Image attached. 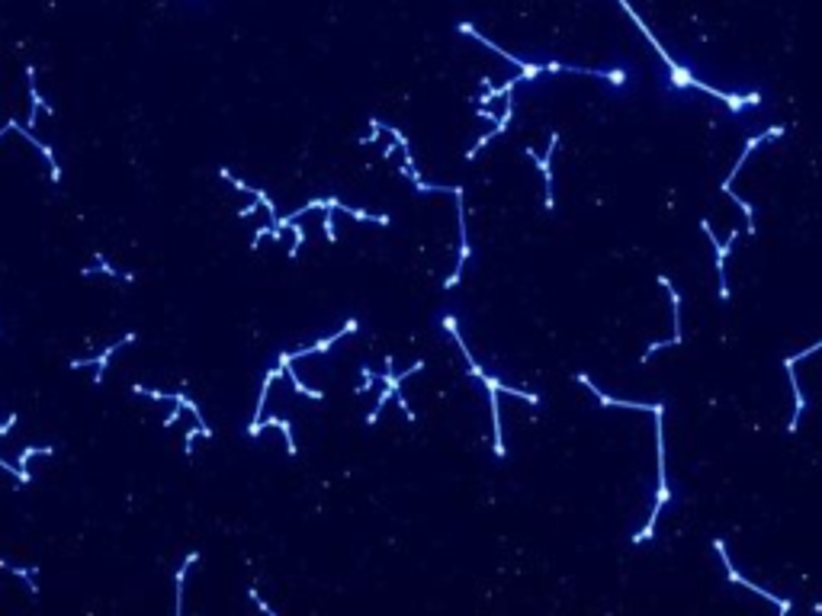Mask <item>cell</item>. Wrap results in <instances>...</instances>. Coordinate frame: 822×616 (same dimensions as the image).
<instances>
[{"instance_id":"cell-1","label":"cell","mask_w":822,"mask_h":616,"mask_svg":"<svg viewBox=\"0 0 822 616\" xmlns=\"http://www.w3.org/2000/svg\"><path fill=\"white\" fill-rule=\"evenodd\" d=\"M392 363H396V360H392V356H386V372H382V376H380V382H386V392H382V395H380V402H376V408H373L370 414H366V424H376V420H380V414H382V408H386V404H389V398H398V408L405 411V418H408V420H414V411H411V404L405 402V395H402V382L408 379V376H414V372H421V369H424V360H418V363L411 366V369L398 372V376H396V369H392Z\"/></svg>"},{"instance_id":"cell-2","label":"cell","mask_w":822,"mask_h":616,"mask_svg":"<svg viewBox=\"0 0 822 616\" xmlns=\"http://www.w3.org/2000/svg\"><path fill=\"white\" fill-rule=\"evenodd\" d=\"M270 427H277L280 434H283L286 440V453L289 456H296L299 453V446H296V434H293V424L286 418H267V420H254L251 427H247V437H261V430H270Z\"/></svg>"},{"instance_id":"cell-3","label":"cell","mask_w":822,"mask_h":616,"mask_svg":"<svg viewBox=\"0 0 822 616\" xmlns=\"http://www.w3.org/2000/svg\"><path fill=\"white\" fill-rule=\"evenodd\" d=\"M13 132H20L26 142H32L36 148L42 151V158L48 161V170H52V183H62V167H58V158H55V151H52V145L42 142V138H36V135H32V129L29 126H20L16 119H13Z\"/></svg>"},{"instance_id":"cell-4","label":"cell","mask_w":822,"mask_h":616,"mask_svg":"<svg viewBox=\"0 0 822 616\" xmlns=\"http://www.w3.org/2000/svg\"><path fill=\"white\" fill-rule=\"evenodd\" d=\"M356 328H360V321H356V318H350V321L344 324L340 331L328 334V337H324V340H315L312 347H302V350H296V353H293V360H302V356H312V353H328V350H331V347H334V344H338L340 337H347V334H354Z\"/></svg>"},{"instance_id":"cell-5","label":"cell","mask_w":822,"mask_h":616,"mask_svg":"<svg viewBox=\"0 0 822 616\" xmlns=\"http://www.w3.org/2000/svg\"><path fill=\"white\" fill-rule=\"evenodd\" d=\"M280 366L286 369V376H289V382H293V388L299 392V395H305V398H312V402H324V392L322 388H308L305 382L296 376V369H293V353L286 350V353H280Z\"/></svg>"},{"instance_id":"cell-6","label":"cell","mask_w":822,"mask_h":616,"mask_svg":"<svg viewBox=\"0 0 822 616\" xmlns=\"http://www.w3.org/2000/svg\"><path fill=\"white\" fill-rule=\"evenodd\" d=\"M132 340H135V334L129 331V334H122V337H119L116 344H110V347L103 350L100 356H94V366H96V372H94V386H100V382H103V376H106V366H110V356L116 353L119 347H126V344H132Z\"/></svg>"},{"instance_id":"cell-7","label":"cell","mask_w":822,"mask_h":616,"mask_svg":"<svg viewBox=\"0 0 822 616\" xmlns=\"http://www.w3.org/2000/svg\"><path fill=\"white\" fill-rule=\"evenodd\" d=\"M94 257H96V263H94V267H84V270H80V277H96V273H103V277H110V279L135 283L132 273H119L116 267H110V263H106V257H103V254H94Z\"/></svg>"},{"instance_id":"cell-8","label":"cell","mask_w":822,"mask_h":616,"mask_svg":"<svg viewBox=\"0 0 822 616\" xmlns=\"http://www.w3.org/2000/svg\"><path fill=\"white\" fill-rule=\"evenodd\" d=\"M26 78H29V96H32V112H29V122H26V126L32 129V126H36V119H39V110L52 116V106H48V103L42 100L39 87H36V68H32V64H29V68H26Z\"/></svg>"},{"instance_id":"cell-9","label":"cell","mask_w":822,"mask_h":616,"mask_svg":"<svg viewBox=\"0 0 822 616\" xmlns=\"http://www.w3.org/2000/svg\"><path fill=\"white\" fill-rule=\"evenodd\" d=\"M338 212H344V215H350V219H356V221H373V225H392V219L389 215H376V212H366V209H356V205H347V203H340L338 199V205H334Z\"/></svg>"},{"instance_id":"cell-10","label":"cell","mask_w":822,"mask_h":616,"mask_svg":"<svg viewBox=\"0 0 822 616\" xmlns=\"http://www.w3.org/2000/svg\"><path fill=\"white\" fill-rule=\"evenodd\" d=\"M0 569H3V571H13L16 578H23L26 585H29V594H32V597L39 594V585L32 581V578L39 575V565H29V569H20V565H10V562H3V559H0Z\"/></svg>"},{"instance_id":"cell-11","label":"cell","mask_w":822,"mask_h":616,"mask_svg":"<svg viewBox=\"0 0 822 616\" xmlns=\"http://www.w3.org/2000/svg\"><path fill=\"white\" fill-rule=\"evenodd\" d=\"M199 562V552H190L187 559H183V565H180V571H177V613L183 610V581H187V575H190V569Z\"/></svg>"},{"instance_id":"cell-12","label":"cell","mask_w":822,"mask_h":616,"mask_svg":"<svg viewBox=\"0 0 822 616\" xmlns=\"http://www.w3.org/2000/svg\"><path fill=\"white\" fill-rule=\"evenodd\" d=\"M289 228H293V244H289V251H286V257H289V261H296V257H299V247L305 244V228H302L299 221H293Z\"/></svg>"},{"instance_id":"cell-13","label":"cell","mask_w":822,"mask_h":616,"mask_svg":"<svg viewBox=\"0 0 822 616\" xmlns=\"http://www.w3.org/2000/svg\"><path fill=\"white\" fill-rule=\"evenodd\" d=\"M52 453H55V446H29V450L20 453V466L26 469V466H29V459H32V456H52Z\"/></svg>"},{"instance_id":"cell-14","label":"cell","mask_w":822,"mask_h":616,"mask_svg":"<svg viewBox=\"0 0 822 616\" xmlns=\"http://www.w3.org/2000/svg\"><path fill=\"white\" fill-rule=\"evenodd\" d=\"M199 437H203V427H199V424L190 427V430L183 434V453H187V456H193V443H196Z\"/></svg>"},{"instance_id":"cell-15","label":"cell","mask_w":822,"mask_h":616,"mask_svg":"<svg viewBox=\"0 0 822 616\" xmlns=\"http://www.w3.org/2000/svg\"><path fill=\"white\" fill-rule=\"evenodd\" d=\"M382 129H386V126H382L380 119H370V132H366V135H363V138H360V145L380 142V135H382Z\"/></svg>"},{"instance_id":"cell-16","label":"cell","mask_w":822,"mask_h":616,"mask_svg":"<svg viewBox=\"0 0 822 616\" xmlns=\"http://www.w3.org/2000/svg\"><path fill=\"white\" fill-rule=\"evenodd\" d=\"M360 376H363V386H356V392H360V395H363V392H370V388L380 382V376H376L370 366H363V369H360Z\"/></svg>"},{"instance_id":"cell-17","label":"cell","mask_w":822,"mask_h":616,"mask_svg":"<svg viewBox=\"0 0 822 616\" xmlns=\"http://www.w3.org/2000/svg\"><path fill=\"white\" fill-rule=\"evenodd\" d=\"M331 212L334 209H324V237L334 244V241H338V231H334V215Z\"/></svg>"},{"instance_id":"cell-18","label":"cell","mask_w":822,"mask_h":616,"mask_svg":"<svg viewBox=\"0 0 822 616\" xmlns=\"http://www.w3.org/2000/svg\"><path fill=\"white\" fill-rule=\"evenodd\" d=\"M267 235H273V225H261V228L254 231V237H251V251H257V247H261V241H264Z\"/></svg>"},{"instance_id":"cell-19","label":"cell","mask_w":822,"mask_h":616,"mask_svg":"<svg viewBox=\"0 0 822 616\" xmlns=\"http://www.w3.org/2000/svg\"><path fill=\"white\" fill-rule=\"evenodd\" d=\"M183 411H187V408H183L180 402H174V411H171V414H167V418H164V430H167V427H174L177 420H180V414H183Z\"/></svg>"},{"instance_id":"cell-20","label":"cell","mask_w":822,"mask_h":616,"mask_svg":"<svg viewBox=\"0 0 822 616\" xmlns=\"http://www.w3.org/2000/svg\"><path fill=\"white\" fill-rule=\"evenodd\" d=\"M247 597H251V601L257 603V607H261L264 613H270V616H273V610H270V603H264V601H261V594H257V585H251V591H247Z\"/></svg>"},{"instance_id":"cell-21","label":"cell","mask_w":822,"mask_h":616,"mask_svg":"<svg viewBox=\"0 0 822 616\" xmlns=\"http://www.w3.org/2000/svg\"><path fill=\"white\" fill-rule=\"evenodd\" d=\"M16 420H20V418H16V414H10V418L3 420V424H0V437H7L10 430H13V427H16Z\"/></svg>"},{"instance_id":"cell-22","label":"cell","mask_w":822,"mask_h":616,"mask_svg":"<svg viewBox=\"0 0 822 616\" xmlns=\"http://www.w3.org/2000/svg\"><path fill=\"white\" fill-rule=\"evenodd\" d=\"M257 205H261V203H257ZM257 205H245V209H241V212H238V215H241V219H251V215L257 212Z\"/></svg>"},{"instance_id":"cell-23","label":"cell","mask_w":822,"mask_h":616,"mask_svg":"<svg viewBox=\"0 0 822 616\" xmlns=\"http://www.w3.org/2000/svg\"><path fill=\"white\" fill-rule=\"evenodd\" d=\"M7 132H13V119H7V122H3V129H0V138H3Z\"/></svg>"}]
</instances>
